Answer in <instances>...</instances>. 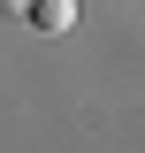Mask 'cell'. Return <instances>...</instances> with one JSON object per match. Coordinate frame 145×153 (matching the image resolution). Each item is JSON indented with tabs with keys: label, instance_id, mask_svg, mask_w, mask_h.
<instances>
[{
	"label": "cell",
	"instance_id": "obj_1",
	"mask_svg": "<svg viewBox=\"0 0 145 153\" xmlns=\"http://www.w3.org/2000/svg\"><path fill=\"white\" fill-rule=\"evenodd\" d=\"M23 16H31L38 31H69V23H76V0H31Z\"/></svg>",
	"mask_w": 145,
	"mask_h": 153
},
{
	"label": "cell",
	"instance_id": "obj_2",
	"mask_svg": "<svg viewBox=\"0 0 145 153\" xmlns=\"http://www.w3.org/2000/svg\"><path fill=\"white\" fill-rule=\"evenodd\" d=\"M23 8H31V0H0V16H23Z\"/></svg>",
	"mask_w": 145,
	"mask_h": 153
}]
</instances>
